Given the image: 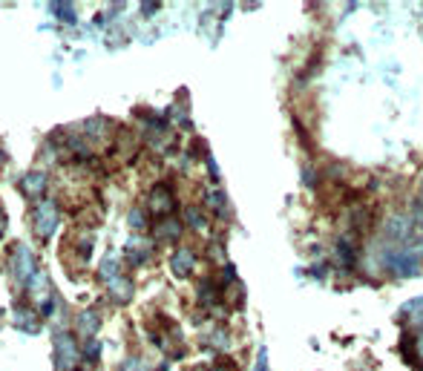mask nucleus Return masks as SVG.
<instances>
[{
  "mask_svg": "<svg viewBox=\"0 0 423 371\" xmlns=\"http://www.w3.org/2000/svg\"><path fill=\"white\" fill-rule=\"evenodd\" d=\"M386 268L395 273V276H414L420 271V256L414 251H392L386 256Z\"/></svg>",
  "mask_w": 423,
  "mask_h": 371,
  "instance_id": "obj_1",
  "label": "nucleus"
},
{
  "mask_svg": "<svg viewBox=\"0 0 423 371\" xmlns=\"http://www.w3.org/2000/svg\"><path fill=\"white\" fill-rule=\"evenodd\" d=\"M216 371H236V368H234V365H231V362H222V365H219V368H216Z\"/></svg>",
  "mask_w": 423,
  "mask_h": 371,
  "instance_id": "obj_2",
  "label": "nucleus"
}]
</instances>
